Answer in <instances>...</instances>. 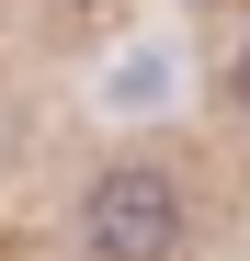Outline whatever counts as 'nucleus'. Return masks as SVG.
I'll list each match as a JSON object with an SVG mask.
<instances>
[{
    "mask_svg": "<svg viewBox=\"0 0 250 261\" xmlns=\"http://www.w3.org/2000/svg\"><path fill=\"white\" fill-rule=\"evenodd\" d=\"M68 239H80V261H182L193 250V170L159 148H114L80 182Z\"/></svg>",
    "mask_w": 250,
    "mask_h": 261,
    "instance_id": "obj_1",
    "label": "nucleus"
},
{
    "mask_svg": "<svg viewBox=\"0 0 250 261\" xmlns=\"http://www.w3.org/2000/svg\"><path fill=\"white\" fill-rule=\"evenodd\" d=\"M205 114H216V148H228V159H250V12H228V34H216Z\"/></svg>",
    "mask_w": 250,
    "mask_h": 261,
    "instance_id": "obj_2",
    "label": "nucleus"
}]
</instances>
